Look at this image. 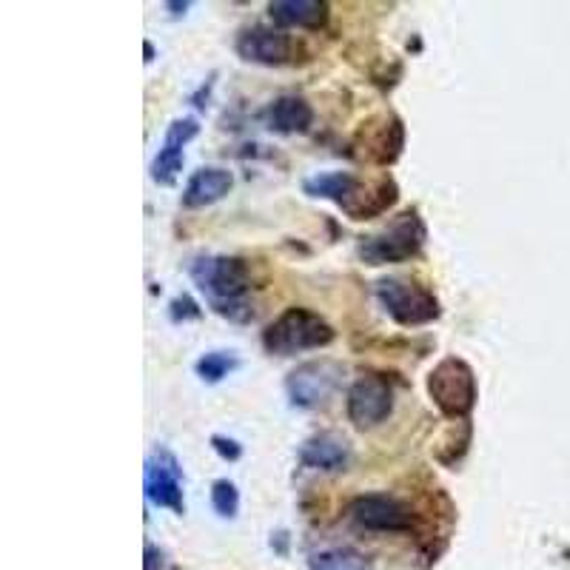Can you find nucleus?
<instances>
[{
    "mask_svg": "<svg viewBox=\"0 0 570 570\" xmlns=\"http://www.w3.org/2000/svg\"><path fill=\"white\" fill-rule=\"evenodd\" d=\"M169 9H174L171 15H180V12H186V9H189V3H169Z\"/></svg>",
    "mask_w": 570,
    "mask_h": 570,
    "instance_id": "obj_23",
    "label": "nucleus"
},
{
    "mask_svg": "<svg viewBox=\"0 0 570 570\" xmlns=\"http://www.w3.org/2000/svg\"><path fill=\"white\" fill-rule=\"evenodd\" d=\"M200 134V123L194 117H177L166 129V137H163V146L160 152L152 160V177L154 183L160 186H171L177 180V174L183 171V160L186 154L183 149L189 146L191 140Z\"/></svg>",
    "mask_w": 570,
    "mask_h": 570,
    "instance_id": "obj_11",
    "label": "nucleus"
},
{
    "mask_svg": "<svg viewBox=\"0 0 570 570\" xmlns=\"http://www.w3.org/2000/svg\"><path fill=\"white\" fill-rule=\"evenodd\" d=\"M425 240H428V228L422 223L419 211L408 209L397 214L382 231L362 237L357 254L368 266H388V263H402V260L417 257Z\"/></svg>",
    "mask_w": 570,
    "mask_h": 570,
    "instance_id": "obj_4",
    "label": "nucleus"
},
{
    "mask_svg": "<svg viewBox=\"0 0 570 570\" xmlns=\"http://www.w3.org/2000/svg\"><path fill=\"white\" fill-rule=\"evenodd\" d=\"M337 337V331L325 323L320 314L308 308H285L283 314L268 323L263 331V348L277 357H294L303 351L325 348Z\"/></svg>",
    "mask_w": 570,
    "mask_h": 570,
    "instance_id": "obj_3",
    "label": "nucleus"
},
{
    "mask_svg": "<svg viewBox=\"0 0 570 570\" xmlns=\"http://www.w3.org/2000/svg\"><path fill=\"white\" fill-rule=\"evenodd\" d=\"M345 411L348 419L360 428H377L394 411V388L391 382L380 377V374H365L360 380L348 388V399H345Z\"/></svg>",
    "mask_w": 570,
    "mask_h": 570,
    "instance_id": "obj_8",
    "label": "nucleus"
},
{
    "mask_svg": "<svg viewBox=\"0 0 570 570\" xmlns=\"http://www.w3.org/2000/svg\"><path fill=\"white\" fill-rule=\"evenodd\" d=\"M146 499L154 508L183 513L186 499H183V468L177 456L169 448H154L146 459Z\"/></svg>",
    "mask_w": 570,
    "mask_h": 570,
    "instance_id": "obj_9",
    "label": "nucleus"
},
{
    "mask_svg": "<svg viewBox=\"0 0 570 570\" xmlns=\"http://www.w3.org/2000/svg\"><path fill=\"white\" fill-rule=\"evenodd\" d=\"M351 519L365 531L405 533L414 528V511L388 494L357 496L351 502Z\"/></svg>",
    "mask_w": 570,
    "mask_h": 570,
    "instance_id": "obj_10",
    "label": "nucleus"
},
{
    "mask_svg": "<svg viewBox=\"0 0 570 570\" xmlns=\"http://www.w3.org/2000/svg\"><path fill=\"white\" fill-rule=\"evenodd\" d=\"M428 397L448 419H468L476 405L474 368L459 357H445L428 374Z\"/></svg>",
    "mask_w": 570,
    "mask_h": 570,
    "instance_id": "obj_6",
    "label": "nucleus"
},
{
    "mask_svg": "<svg viewBox=\"0 0 570 570\" xmlns=\"http://www.w3.org/2000/svg\"><path fill=\"white\" fill-rule=\"evenodd\" d=\"M297 456H300L305 468L340 474L351 465V442L337 431H323V434H314V437L305 439Z\"/></svg>",
    "mask_w": 570,
    "mask_h": 570,
    "instance_id": "obj_13",
    "label": "nucleus"
},
{
    "mask_svg": "<svg viewBox=\"0 0 570 570\" xmlns=\"http://www.w3.org/2000/svg\"><path fill=\"white\" fill-rule=\"evenodd\" d=\"M157 565H163V553L154 545H146V570H157Z\"/></svg>",
    "mask_w": 570,
    "mask_h": 570,
    "instance_id": "obj_22",
    "label": "nucleus"
},
{
    "mask_svg": "<svg viewBox=\"0 0 570 570\" xmlns=\"http://www.w3.org/2000/svg\"><path fill=\"white\" fill-rule=\"evenodd\" d=\"M374 294L385 308V314L405 328L428 325L439 317L437 294L411 277H385L374 285Z\"/></svg>",
    "mask_w": 570,
    "mask_h": 570,
    "instance_id": "obj_5",
    "label": "nucleus"
},
{
    "mask_svg": "<svg viewBox=\"0 0 570 570\" xmlns=\"http://www.w3.org/2000/svg\"><path fill=\"white\" fill-rule=\"evenodd\" d=\"M237 365H240V360L234 351H209L194 362V371L203 382H220L226 380Z\"/></svg>",
    "mask_w": 570,
    "mask_h": 570,
    "instance_id": "obj_18",
    "label": "nucleus"
},
{
    "mask_svg": "<svg viewBox=\"0 0 570 570\" xmlns=\"http://www.w3.org/2000/svg\"><path fill=\"white\" fill-rule=\"evenodd\" d=\"M191 280L206 294L209 305L231 323H248L254 308L248 303L251 271L246 260L226 254H203L191 263Z\"/></svg>",
    "mask_w": 570,
    "mask_h": 570,
    "instance_id": "obj_1",
    "label": "nucleus"
},
{
    "mask_svg": "<svg viewBox=\"0 0 570 570\" xmlns=\"http://www.w3.org/2000/svg\"><path fill=\"white\" fill-rule=\"evenodd\" d=\"M169 317L171 323H194V320H200L203 317V308L191 300L189 294H180V297H174L169 303Z\"/></svg>",
    "mask_w": 570,
    "mask_h": 570,
    "instance_id": "obj_20",
    "label": "nucleus"
},
{
    "mask_svg": "<svg viewBox=\"0 0 570 570\" xmlns=\"http://www.w3.org/2000/svg\"><path fill=\"white\" fill-rule=\"evenodd\" d=\"M345 380V365L337 360H308L285 377V394L297 408H320L334 397Z\"/></svg>",
    "mask_w": 570,
    "mask_h": 570,
    "instance_id": "obj_7",
    "label": "nucleus"
},
{
    "mask_svg": "<svg viewBox=\"0 0 570 570\" xmlns=\"http://www.w3.org/2000/svg\"><path fill=\"white\" fill-rule=\"evenodd\" d=\"M268 15L283 29H320L328 20V3L323 0H274Z\"/></svg>",
    "mask_w": 570,
    "mask_h": 570,
    "instance_id": "obj_15",
    "label": "nucleus"
},
{
    "mask_svg": "<svg viewBox=\"0 0 570 570\" xmlns=\"http://www.w3.org/2000/svg\"><path fill=\"white\" fill-rule=\"evenodd\" d=\"M211 505L223 519H234L240 511V491L231 479H217L211 485Z\"/></svg>",
    "mask_w": 570,
    "mask_h": 570,
    "instance_id": "obj_19",
    "label": "nucleus"
},
{
    "mask_svg": "<svg viewBox=\"0 0 570 570\" xmlns=\"http://www.w3.org/2000/svg\"><path fill=\"white\" fill-rule=\"evenodd\" d=\"M154 60V46L146 40V63H152Z\"/></svg>",
    "mask_w": 570,
    "mask_h": 570,
    "instance_id": "obj_24",
    "label": "nucleus"
},
{
    "mask_svg": "<svg viewBox=\"0 0 570 570\" xmlns=\"http://www.w3.org/2000/svg\"><path fill=\"white\" fill-rule=\"evenodd\" d=\"M211 448L223 456L226 462H237V459L243 456V445H240L237 439L223 437V434H214V437H211Z\"/></svg>",
    "mask_w": 570,
    "mask_h": 570,
    "instance_id": "obj_21",
    "label": "nucleus"
},
{
    "mask_svg": "<svg viewBox=\"0 0 570 570\" xmlns=\"http://www.w3.org/2000/svg\"><path fill=\"white\" fill-rule=\"evenodd\" d=\"M311 570H374L371 562L362 553L351 551V548H331V551L314 553L308 559Z\"/></svg>",
    "mask_w": 570,
    "mask_h": 570,
    "instance_id": "obj_17",
    "label": "nucleus"
},
{
    "mask_svg": "<svg viewBox=\"0 0 570 570\" xmlns=\"http://www.w3.org/2000/svg\"><path fill=\"white\" fill-rule=\"evenodd\" d=\"M308 197H320L337 203L351 220H371L382 211H388L397 200V183L391 177L377 180V183H362L351 171H320L311 174L303 183Z\"/></svg>",
    "mask_w": 570,
    "mask_h": 570,
    "instance_id": "obj_2",
    "label": "nucleus"
},
{
    "mask_svg": "<svg viewBox=\"0 0 570 570\" xmlns=\"http://www.w3.org/2000/svg\"><path fill=\"white\" fill-rule=\"evenodd\" d=\"M268 126L280 134H303L314 123V109L305 97L283 95L268 106Z\"/></svg>",
    "mask_w": 570,
    "mask_h": 570,
    "instance_id": "obj_16",
    "label": "nucleus"
},
{
    "mask_svg": "<svg viewBox=\"0 0 570 570\" xmlns=\"http://www.w3.org/2000/svg\"><path fill=\"white\" fill-rule=\"evenodd\" d=\"M237 55L260 66H285L294 57V40L280 29L251 26L237 40Z\"/></svg>",
    "mask_w": 570,
    "mask_h": 570,
    "instance_id": "obj_12",
    "label": "nucleus"
},
{
    "mask_svg": "<svg viewBox=\"0 0 570 570\" xmlns=\"http://www.w3.org/2000/svg\"><path fill=\"white\" fill-rule=\"evenodd\" d=\"M231 189H234V174L228 169H220V166L197 169L183 189V206L186 209H206V206L220 203Z\"/></svg>",
    "mask_w": 570,
    "mask_h": 570,
    "instance_id": "obj_14",
    "label": "nucleus"
}]
</instances>
